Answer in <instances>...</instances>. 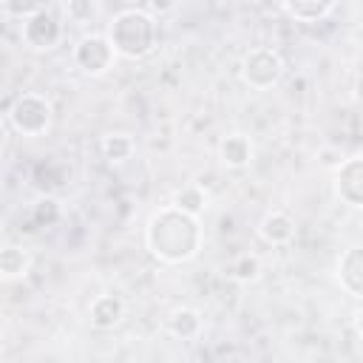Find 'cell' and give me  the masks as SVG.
I'll return each mask as SVG.
<instances>
[{"instance_id": "19", "label": "cell", "mask_w": 363, "mask_h": 363, "mask_svg": "<svg viewBox=\"0 0 363 363\" xmlns=\"http://www.w3.org/2000/svg\"><path fill=\"white\" fill-rule=\"evenodd\" d=\"M43 9H45V0H3L6 17H14V20H26Z\"/></svg>"}, {"instance_id": "7", "label": "cell", "mask_w": 363, "mask_h": 363, "mask_svg": "<svg viewBox=\"0 0 363 363\" xmlns=\"http://www.w3.org/2000/svg\"><path fill=\"white\" fill-rule=\"evenodd\" d=\"M335 196L340 204L363 210V156L343 159V164L335 170Z\"/></svg>"}, {"instance_id": "14", "label": "cell", "mask_w": 363, "mask_h": 363, "mask_svg": "<svg viewBox=\"0 0 363 363\" xmlns=\"http://www.w3.org/2000/svg\"><path fill=\"white\" fill-rule=\"evenodd\" d=\"M167 329H170V335L179 337V340H193V337L201 335V315H199L196 309L182 306V309H176V312L170 315Z\"/></svg>"}, {"instance_id": "1", "label": "cell", "mask_w": 363, "mask_h": 363, "mask_svg": "<svg viewBox=\"0 0 363 363\" xmlns=\"http://www.w3.org/2000/svg\"><path fill=\"white\" fill-rule=\"evenodd\" d=\"M204 230L199 216L179 210L176 204L159 207L145 224V247L162 264H184L193 261L201 250Z\"/></svg>"}, {"instance_id": "9", "label": "cell", "mask_w": 363, "mask_h": 363, "mask_svg": "<svg viewBox=\"0 0 363 363\" xmlns=\"http://www.w3.org/2000/svg\"><path fill=\"white\" fill-rule=\"evenodd\" d=\"M88 318H91V326L94 329L108 332V329H113V326L122 323V318H125V301L119 295H96L91 301Z\"/></svg>"}, {"instance_id": "16", "label": "cell", "mask_w": 363, "mask_h": 363, "mask_svg": "<svg viewBox=\"0 0 363 363\" xmlns=\"http://www.w3.org/2000/svg\"><path fill=\"white\" fill-rule=\"evenodd\" d=\"M173 204L190 216H201L204 207H207V193L201 184H184L173 193Z\"/></svg>"}, {"instance_id": "22", "label": "cell", "mask_w": 363, "mask_h": 363, "mask_svg": "<svg viewBox=\"0 0 363 363\" xmlns=\"http://www.w3.org/2000/svg\"><path fill=\"white\" fill-rule=\"evenodd\" d=\"M173 6H176V0H147L150 14H167V11H173Z\"/></svg>"}, {"instance_id": "12", "label": "cell", "mask_w": 363, "mask_h": 363, "mask_svg": "<svg viewBox=\"0 0 363 363\" xmlns=\"http://www.w3.org/2000/svg\"><path fill=\"white\" fill-rule=\"evenodd\" d=\"M337 0H281L284 11L298 23H318L323 20Z\"/></svg>"}, {"instance_id": "11", "label": "cell", "mask_w": 363, "mask_h": 363, "mask_svg": "<svg viewBox=\"0 0 363 363\" xmlns=\"http://www.w3.org/2000/svg\"><path fill=\"white\" fill-rule=\"evenodd\" d=\"M258 235H261L267 244H272V247H284V244H289V241L295 238V221H292L286 213L272 210V213H267V216L261 218Z\"/></svg>"}, {"instance_id": "13", "label": "cell", "mask_w": 363, "mask_h": 363, "mask_svg": "<svg viewBox=\"0 0 363 363\" xmlns=\"http://www.w3.org/2000/svg\"><path fill=\"white\" fill-rule=\"evenodd\" d=\"M28 269H31V255H28L23 247L6 244V247L0 250V275H3V281L26 278Z\"/></svg>"}, {"instance_id": "3", "label": "cell", "mask_w": 363, "mask_h": 363, "mask_svg": "<svg viewBox=\"0 0 363 363\" xmlns=\"http://www.w3.org/2000/svg\"><path fill=\"white\" fill-rule=\"evenodd\" d=\"M51 102L40 94H20L6 111V122L20 136H43L51 128Z\"/></svg>"}, {"instance_id": "18", "label": "cell", "mask_w": 363, "mask_h": 363, "mask_svg": "<svg viewBox=\"0 0 363 363\" xmlns=\"http://www.w3.org/2000/svg\"><path fill=\"white\" fill-rule=\"evenodd\" d=\"M230 275H233L238 284H250V281H255V278L261 275V261H258V255H252V252H241V255H235L233 264H230Z\"/></svg>"}, {"instance_id": "25", "label": "cell", "mask_w": 363, "mask_h": 363, "mask_svg": "<svg viewBox=\"0 0 363 363\" xmlns=\"http://www.w3.org/2000/svg\"><path fill=\"white\" fill-rule=\"evenodd\" d=\"M125 3H130V0H125Z\"/></svg>"}, {"instance_id": "4", "label": "cell", "mask_w": 363, "mask_h": 363, "mask_svg": "<svg viewBox=\"0 0 363 363\" xmlns=\"http://www.w3.org/2000/svg\"><path fill=\"white\" fill-rule=\"evenodd\" d=\"M281 77H284V60L275 48L258 45L241 57V79L252 91H269L281 82Z\"/></svg>"}, {"instance_id": "2", "label": "cell", "mask_w": 363, "mask_h": 363, "mask_svg": "<svg viewBox=\"0 0 363 363\" xmlns=\"http://www.w3.org/2000/svg\"><path fill=\"white\" fill-rule=\"evenodd\" d=\"M156 17L145 9H125L113 14V20L108 23V40L125 60H145L156 48Z\"/></svg>"}, {"instance_id": "10", "label": "cell", "mask_w": 363, "mask_h": 363, "mask_svg": "<svg viewBox=\"0 0 363 363\" xmlns=\"http://www.w3.org/2000/svg\"><path fill=\"white\" fill-rule=\"evenodd\" d=\"M218 159L230 170H244L252 162V142L247 133H227L218 142Z\"/></svg>"}, {"instance_id": "5", "label": "cell", "mask_w": 363, "mask_h": 363, "mask_svg": "<svg viewBox=\"0 0 363 363\" xmlns=\"http://www.w3.org/2000/svg\"><path fill=\"white\" fill-rule=\"evenodd\" d=\"M116 48L108 40V34H85L77 45H74V65L88 74V77H102L113 68L116 60Z\"/></svg>"}, {"instance_id": "17", "label": "cell", "mask_w": 363, "mask_h": 363, "mask_svg": "<svg viewBox=\"0 0 363 363\" xmlns=\"http://www.w3.org/2000/svg\"><path fill=\"white\" fill-rule=\"evenodd\" d=\"M62 218V207L54 196H40L34 204H31V221L40 227V230H48L54 224H60Z\"/></svg>"}, {"instance_id": "23", "label": "cell", "mask_w": 363, "mask_h": 363, "mask_svg": "<svg viewBox=\"0 0 363 363\" xmlns=\"http://www.w3.org/2000/svg\"><path fill=\"white\" fill-rule=\"evenodd\" d=\"M354 99L357 102H363V74L357 77V82H354Z\"/></svg>"}, {"instance_id": "6", "label": "cell", "mask_w": 363, "mask_h": 363, "mask_svg": "<svg viewBox=\"0 0 363 363\" xmlns=\"http://www.w3.org/2000/svg\"><path fill=\"white\" fill-rule=\"evenodd\" d=\"M20 37L31 51H51L60 45L62 40V23L57 20V14H51L48 9L31 14L23 20L20 26Z\"/></svg>"}, {"instance_id": "8", "label": "cell", "mask_w": 363, "mask_h": 363, "mask_svg": "<svg viewBox=\"0 0 363 363\" xmlns=\"http://www.w3.org/2000/svg\"><path fill=\"white\" fill-rule=\"evenodd\" d=\"M335 275L346 295L363 301V244H352L340 252Z\"/></svg>"}, {"instance_id": "21", "label": "cell", "mask_w": 363, "mask_h": 363, "mask_svg": "<svg viewBox=\"0 0 363 363\" xmlns=\"http://www.w3.org/2000/svg\"><path fill=\"white\" fill-rule=\"evenodd\" d=\"M318 156H320V164H323V167H332V170H337V167L343 164V153H340L337 147H323Z\"/></svg>"}, {"instance_id": "15", "label": "cell", "mask_w": 363, "mask_h": 363, "mask_svg": "<svg viewBox=\"0 0 363 363\" xmlns=\"http://www.w3.org/2000/svg\"><path fill=\"white\" fill-rule=\"evenodd\" d=\"M99 150L111 164H122V162H128L133 156V139L128 133H108L99 142Z\"/></svg>"}, {"instance_id": "20", "label": "cell", "mask_w": 363, "mask_h": 363, "mask_svg": "<svg viewBox=\"0 0 363 363\" xmlns=\"http://www.w3.org/2000/svg\"><path fill=\"white\" fill-rule=\"evenodd\" d=\"M65 11H68V17L74 20V23H91L96 14H99V6H96V0H68L65 3Z\"/></svg>"}, {"instance_id": "24", "label": "cell", "mask_w": 363, "mask_h": 363, "mask_svg": "<svg viewBox=\"0 0 363 363\" xmlns=\"http://www.w3.org/2000/svg\"><path fill=\"white\" fill-rule=\"evenodd\" d=\"M354 329H357V335L363 337V306H360L357 315H354Z\"/></svg>"}]
</instances>
